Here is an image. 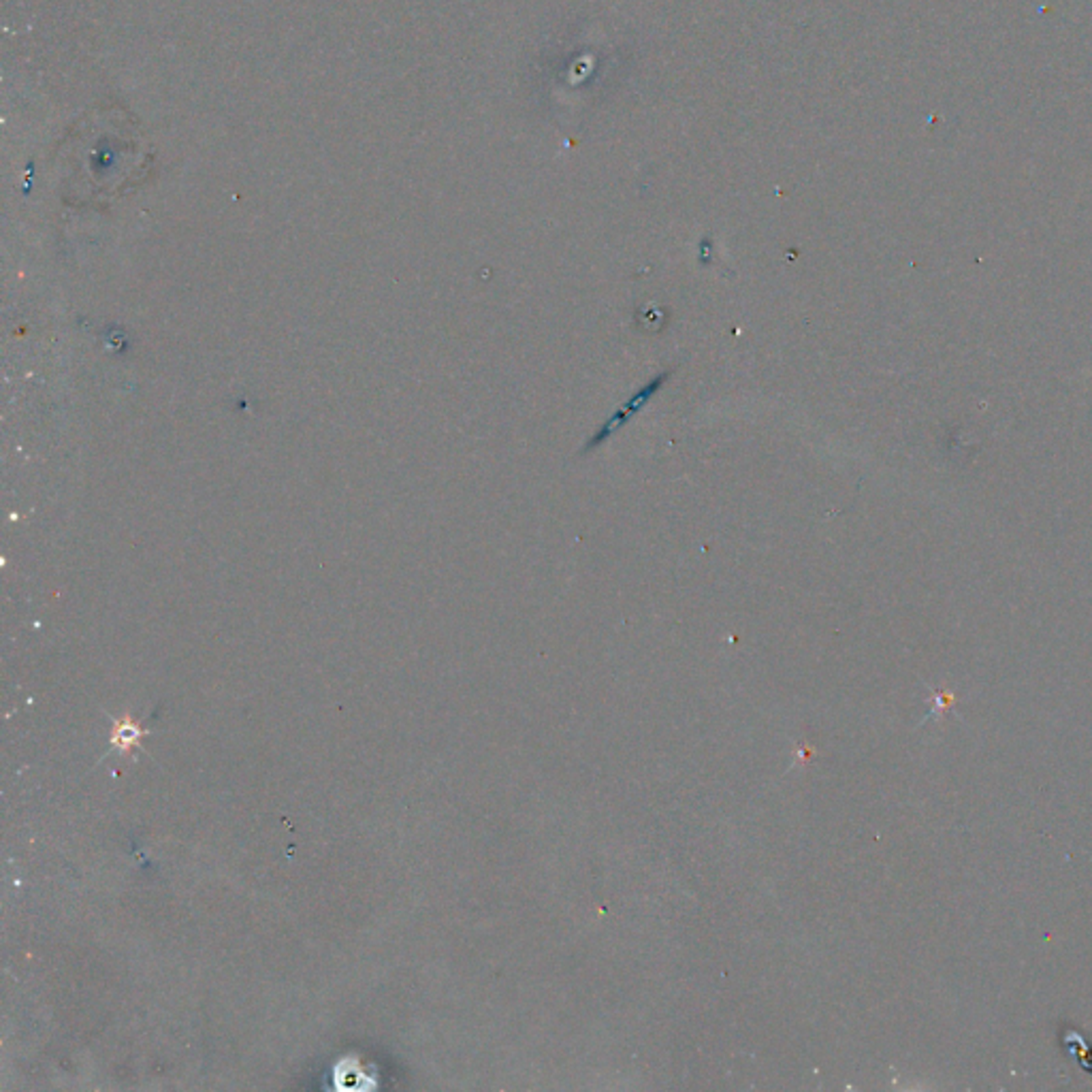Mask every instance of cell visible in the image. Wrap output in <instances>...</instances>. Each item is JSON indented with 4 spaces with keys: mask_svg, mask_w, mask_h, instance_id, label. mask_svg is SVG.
I'll return each instance as SVG.
<instances>
[{
    "mask_svg": "<svg viewBox=\"0 0 1092 1092\" xmlns=\"http://www.w3.org/2000/svg\"><path fill=\"white\" fill-rule=\"evenodd\" d=\"M666 380H668V372H664V373H660V376H656V378H653V380H651V383L646 384V387H642V388H640V391H636V393H634V395H632V397H629V399H628V401H625V405H621V408H619V410H617V412H614V415H613V416H610V419H608V423H606V425H604V427H602V429H600V431H597V433H596V437H593V440H592V442H589L587 447H589V448H593V447H597V444H600V442H604V440H606V437H610V436H613V433H614V431H617V429H619V427H621V425H625V423H628V420H629V416H632V415H636L638 410H642V408H645V405H646V404H649V399H651V397H653V395H656V393H657V391H660V388H661V384H664V383H666Z\"/></svg>",
    "mask_w": 1092,
    "mask_h": 1092,
    "instance_id": "obj_1",
    "label": "cell"
},
{
    "mask_svg": "<svg viewBox=\"0 0 1092 1092\" xmlns=\"http://www.w3.org/2000/svg\"><path fill=\"white\" fill-rule=\"evenodd\" d=\"M146 730H142V725L135 724L131 717H124V720H115L114 721V730H111V745L115 749H120L122 753H131L135 747L142 745V738L146 736Z\"/></svg>",
    "mask_w": 1092,
    "mask_h": 1092,
    "instance_id": "obj_2",
    "label": "cell"
}]
</instances>
